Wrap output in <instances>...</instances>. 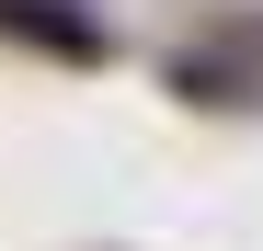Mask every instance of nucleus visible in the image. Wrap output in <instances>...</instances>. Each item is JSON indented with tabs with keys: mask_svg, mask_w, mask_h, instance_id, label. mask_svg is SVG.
I'll list each match as a JSON object with an SVG mask.
<instances>
[{
	"mask_svg": "<svg viewBox=\"0 0 263 251\" xmlns=\"http://www.w3.org/2000/svg\"><path fill=\"white\" fill-rule=\"evenodd\" d=\"M0 34H23V46H46V57H103V34L58 12V0H0Z\"/></svg>",
	"mask_w": 263,
	"mask_h": 251,
	"instance_id": "nucleus-1",
	"label": "nucleus"
}]
</instances>
